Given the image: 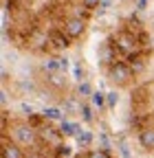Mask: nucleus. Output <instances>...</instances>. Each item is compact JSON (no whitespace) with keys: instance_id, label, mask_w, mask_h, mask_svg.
<instances>
[{"instance_id":"nucleus-1","label":"nucleus","mask_w":154,"mask_h":158,"mask_svg":"<svg viewBox=\"0 0 154 158\" xmlns=\"http://www.w3.org/2000/svg\"><path fill=\"white\" fill-rule=\"evenodd\" d=\"M11 134H13V141H15L18 145H22V147H31V145L35 143V138H37L35 130H33L31 125H27V123H18Z\"/></svg>"},{"instance_id":"nucleus-2","label":"nucleus","mask_w":154,"mask_h":158,"mask_svg":"<svg viewBox=\"0 0 154 158\" xmlns=\"http://www.w3.org/2000/svg\"><path fill=\"white\" fill-rule=\"evenodd\" d=\"M108 75H110V79L114 84H119V86H126L130 79H132V68H130V64H126V62H114L110 68H108Z\"/></svg>"},{"instance_id":"nucleus-3","label":"nucleus","mask_w":154,"mask_h":158,"mask_svg":"<svg viewBox=\"0 0 154 158\" xmlns=\"http://www.w3.org/2000/svg\"><path fill=\"white\" fill-rule=\"evenodd\" d=\"M114 48H117L119 53L123 55H132V53H137V37H134L130 31H121L114 35Z\"/></svg>"},{"instance_id":"nucleus-4","label":"nucleus","mask_w":154,"mask_h":158,"mask_svg":"<svg viewBox=\"0 0 154 158\" xmlns=\"http://www.w3.org/2000/svg\"><path fill=\"white\" fill-rule=\"evenodd\" d=\"M84 31H86V20L79 18V15H73L64 22V33L68 37H82Z\"/></svg>"},{"instance_id":"nucleus-5","label":"nucleus","mask_w":154,"mask_h":158,"mask_svg":"<svg viewBox=\"0 0 154 158\" xmlns=\"http://www.w3.org/2000/svg\"><path fill=\"white\" fill-rule=\"evenodd\" d=\"M139 145L148 152L154 149V125H148V127H141L139 132Z\"/></svg>"},{"instance_id":"nucleus-6","label":"nucleus","mask_w":154,"mask_h":158,"mask_svg":"<svg viewBox=\"0 0 154 158\" xmlns=\"http://www.w3.org/2000/svg\"><path fill=\"white\" fill-rule=\"evenodd\" d=\"M2 158H22V145H18L15 141L9 143L7 138H2V149H0Z\"/></svg>"},{"instance_id":"nucleus-7","label":"nucleus","mask_w":154,"mask_h":158,"mask_svg":"<svg viewBox=\"0 0 154 158\" xmlns=\"http://www.w3.org/2000/svg\"><path fill=\"white\" fill-rule=\"evenodd\" d=\"M114 44H110V42H106V44H101V48H99V59H101V64L104 66H112L117 59H114Z\"/></svg>"},{"instance_id":"nucleus-8","label":"nucleus","mask_w":154,"mask_h":158,"mask_svg":"<svg viewBox=\"0 0 154 158\" xmlns=\"http://www.w3.org/2000/svg\"><path fill=\"white\" fill-rule=\"evenodd\" d=\"M49 44H53L55 48H68V35H62L60 31H51L49 35Z\"/></svg>"},{"instance_id":"nucleus-9","label":"nucleus","mask_w":154,"mask_h":158,"mask_svg":"<svg viewBox=\"0 0 154 158\" xmlns=\"http://www.w3.org/2000/svg\"><path fill=\"white\" fill-rule=\"evenodd\" d=\"M130 68H132L134 75L141 73V70L145 68V62H143V57H141L139 53H132V55H130Z\"/></svg>"},{"instance_id":"nucleus-10","label":"nucleus","mask_w":154,"mask_h":158,"mask_svg":"<svg viewBox=\"0 0 154 158\" xmlns=\"http://www.w3.org/2000/svg\"><path fill=\"white\" fill-rule=\"evenodd\" d=\"M60 132L64 134V136H77L82 130H79V125H75V123H68V121H62V127H60Z\"/></svg>"},{"instance_id":"nucleus-11","label":"nucleus","mask_w":154,"mask_h":158,"mask_svg":"<svg viewBox=\"0 0 154 158\" xmlns=\"http://www.w3.org/2000/svg\"><path fill=\"white\" fill-rule=\"evenodd\" d=\"M90 143H92V134H90V132L82 130L79 134H77V145H79V149H86Z\"/></svg>"},{"instance_id":"nucleus-12","label":"nucleus","mask_w":154,"mask_h":158,"mask_svg":"<svg viewBox=\"0 0 154 158\" xmlns=\"http://www.w3.org/2000/svg\"><path fill=\"white\" fill-rule=\"evenodd\" d=\"M49 84L53 88H64V77L57 73V70H53V73H49Z\"/></svg>"},{"instance_id":"nucleus-13","label":"nucleus","mask_w":154,"mask_h":158,"mask_svg":"<svg viewBox=\"0 0 154 158\" xmlns=\"http://www.w3.org/2000/svg\"><path fill=\"white\" fill-rule=\"evenodd\" d=\"M90 103H92L95 108H101V106L106 103V94H104V92H92V94H90Z\"/></svg>"},{"instance_id":"nucleus-14","label":"nucleus","mask_w":154,"mask_h":158,"mask_svg":"<svg viewBox=\"0 0 154 158\" xmlns=\"http://www.w3.org/2000/svg\"><path fill=\"white\" fill-rule=\"evenodd\" d=\"M42 116L44 118H62V110H57V108H44L42 110Z\"/></svg>"},{"instance_id":"nucleus-15","label":"nucleus","mask_w":154,"mask_h":158,"mask_svg":"<svg viewBox=\"0 0 154 158\" xmlns=\"http://www.w3.org/2000/svg\"><path fill=\"white\" fill-rule=\"evenodd\" d=\"M60 134H62V132H55V130H49V127L42 130V138H46L49 143H55L57 138H60Z\"/></svg>"},{"instance_id":"nucleus-16","label":"nucleus","mask_w":154,"mask_h":158,"mask_svg":"<svg viewBox=\"0 0 154 158\" xmlns=\"http://www.w3.org/2000/svg\"><path fill=\"white\" fill-rule=\"evenodd\" d=\"M106 103H108L110 108H114V106L119 103V92H114V90L108 92V94H106Z\"/></svg>"},{"instance_id":"nucleus-17","label":"nucleus","mask_w":154,"mask_h":158,"mask_svg":"<svg viewBox=\"0 0 154 158\" xmlns=\"http://www.w3.org/2000/svg\"><path fill=\"white\" fill-rule=\"evenodd\" d=\"M82 116H84V121H86V123L92 121V110H90V106H82Z\"/></svg>"},{"instance_id":"nucleus-18","label":"nucleus","mask_w":154,"mask_h":158,"mask_svg":"<svg viewBox=\"0 0 154 158\" xmlns=\"http://www.w3.org/2000/svg\"><path fill=\"white\" fill-rule=\"evenodd\" d=\"M82 5H84V7H88V9L92 11V9H99L101 0H82Z\"/></svg>"},{"instance_id":"nucleus-19","label":"nucleus","mask_w":154,"mask_h":158,"mask_svg":"<svg viewBox=\"0 0 154 158\" xmlns=\"http://www.w3.org/2000/svg\"><path fill=\"white\" fill-rule=\"evenodd\" d=\"M110 5H112V0H101V5H99V9H97V15H104Z\"/></svg>"},{"instance_id":"nucleus-20","label":"nucleus","mask_w":154,"mask_h":158,"mask_svg":"<svg viewBox=\"0 0 154 158\" xmlns=\"http://www.w3.org/2000/svg\"><path fill=\"white\" fill-rule=\"evenodd\" d=\"M77 90H79V94H84V97H90V94H92V90H90L88 84H79V88H77Z\"/></svg>"},{"instance_id":"nucleus-21","label":"nucleus","mask_w":154,"mask_h":158,"mask_svg":"<svg viewBox=\"0 0 154 158\" xmlns=\"http://www.w3.org/2000/svg\"><path fill=\"white\" fill-rule=\"evenodd\" d=\"M73 73H75V79H77V81H79V79H84V68L82 66H73Z\"/></svg>"},{"instance_id":"nucleus-22","label":"nucleus","mask_w":154,"mask_h":158,"mask_svg":"<svg viewBox=\"0 0 154 158\" xmlns=\"http://www.w3.org/2000/svg\"><path fill=\"white\" fill-rule=\"evenodd\" d=\"M68 154H71V147H66V145L57 147V156H68Z\"/></svg>"},{"instance_id":"nucleus-23","label":"nucleus","mask_w":154,"mask_h":158,"mask_svg":"<svg viewBox=\"0 0 154 158\" xmlns=\"http://www.w3.org/2000/svg\"><path fill=\"white\" fill-rule=\"evenodd\" d=\"M0 130H2V132H7V112H2V114H0Z\"/></svg>"},{"instance_id":"nucleus-24","label":"nucleus","mask_w":154,"mask_h":158,"mask_svg":"<svg viewBox=\"0 0 154 158\" xmlns=\"http://www.w3.org/2000/svg\"><path fill=\"white\" fill-rule=\"evenodd\" d=\"M88 158H108V154H106V152H92Z\"/></svg>"},{"instance_id":"nucleus-25","label":"nucleus","mask_w":154,"mask_h":158,"mask_svg":"<svg viewBox=\"0 0 154 158\" xmlns=\"http://www.w3.org/2000/svg\"><path fill=\"white\" fill-rule=\"evenodd\" d=\"M148 7V0H139V2H137V9L141 11V9H145Z\"/></svg>"},{"instance_id":"nucleus-26","label":"nucleus","mask_w":154,"mask_h":158,"mask_svg":"<svg viewBox=\"0 0 154 158\" xmlns=\"http://www.w3.org/2000/svg\"><path fill=\"white\" fill-rule=\"evenodd\" d=\"M22 110H24V112H27V114H33V108H31V106H29V103H22Z\"/></svg>"},{"instance_id":"nucleus-27","label":"nucleus","mask_w":154,"mask_h":158,"mask_svg":"<svg viewBox=\"0 0 154 158\" xmlns=\"http://www.w3.org/2000/svg\"><path fill=\"white\" fill-rule=\"evenodd\" d=\"M121 156H123V158H130V154H128V147H126V145H121Z\"/></svg>"}]
</instances>
